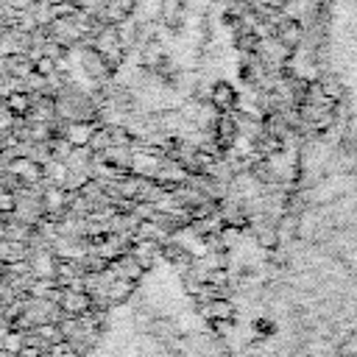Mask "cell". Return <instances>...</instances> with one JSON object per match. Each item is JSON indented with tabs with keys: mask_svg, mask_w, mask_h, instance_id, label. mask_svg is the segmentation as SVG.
Returning <instances> with one entry per match:
<instances>
[{
	"mask_svg": "<svg viewBox=\"0 0 357 357\" xmlns=\"http://www.w3.org/2000/svg\"><path fill=\"white\" fill-rule=\"evenodd\" d=\"M11 176H20L25 181H36V178H42V167L33 159L17 156V159H11Z\"/></svg>",
	"mask_w": 357,
	"mask_h": 357,
	"instance_id": "6da1fadb",
	"label": "cell"
},
{
	"mask_svg": "<svg viewBox=\"0 0 357 357\" xmlns=\"http://www.w3.org/2000/svg\"><path fill=\"white\" fill-rule=\"evenodd\" d=\"M6 109L14 114V117H25L31 112V98L25 92H8L6 95Z\"/></svg>",
	"mask_w": 357,
	"mask_h": 357,
	"instance_id": "7a4b0ae2",
	"label": "cell"
},
{
	"mask_svg": "<svg viewBox=\"0 0 357 357\" xmlns=\"http://www.w3.org/2000/svg\"><path fill=\"white\" fill-rule=\"evenodd\" d=\"M17 209V198H14V192L11 190H0V215H11Z\"/></svg>",
	"mask_w": 357,
	"mask_h": 357,
	"instance_id": "3957f363",
	"label": "cell"
},
{
	"mask_svg": "<svg viewBox=\"0 0 357 357\" xmlns=\"http://www.w3.org/2000/svg\"><path fill=\"white\" fill-rule=\"evenodd\" d=\"M33 70H36V75H42V78H47L53 70H56V61L50 59V56H39L36 61H33Z\"/></svg>",
	"mask_w": 357,
	"mask_h": 357,
	"instance_id": "277c9868",
	"label": "cell"
},
{
	"mask_svg": "<svg viewBox=\"0 0 357 357\" xmlns=\"http://www.w3.org/2000/svg\"><path fill=\"white\" fill-rule=\"evenodd\" d=\"M86 137H89V128H86V126H70V131H67V139H70L73 145H84Z\"/></svg>",
	"mask_w": 357,
	"mask_h": 357,
	"instance_id": "5b68a950",
	"label": "cell"
},
{
	"mask_svg": "<svg viewBox=\"0 0 357 357\" xmlns=\"http://www.w3.org/2000/svg\"><path fill=\"white\" fill-rule=\"evenodd\" d=\"M3 349H8L11 354H17V351L22 349V337H20V332H8V335L3 337Z\"/></svg>",
	"mask_w": 357,
	"mask_h": 357,
	"instance_id": "8992f818",
	"label": "cell"
},
{
	"mask_svg": "<svg viewBox=\"0 0 357 357\" xmlns=\"http://www.w3.org/2000/svg\"><path fill=\"white\" fill-rule=\"evenodd\" d=\"M84 301H86L84 296H75V293H64V307H67V310H84V307H86Z\"/></svg>",
	"mask_w": 357,
	"mask_h": 357,
	"instance_id": "52a82bcc",
	"label": "cell"
},
{
	"mask_svg": "<svg viewBox=\"0 0 357 357\" xmlns=\"http://www.w3.org/2000/svg\"><path fill=\"white\" fill-rule=\"evenodd\" d=\"M73 11H75L73 3H56V6H53V17H70Z\"/></svg>",
	"mask_w": 357,
	"mask_h": 357,
	"instance_id": "ba28073f",
	"label": "cell"
},
{
	"mask_svg": "<svg viewBox=\"0 0 357 357\" xmlns=\"http://www.w3.org/2000/svg\"><path fill=\"white\" fill-rule=\"evenodd\" d=\"M0 357H14V354H11L8 349H0Z\"/></svg>",
	"mask_w": 357,
	"mask_h": 357,
	"instance_id": "9c48e42d",
	"label": "cell"
}]
</instances>
